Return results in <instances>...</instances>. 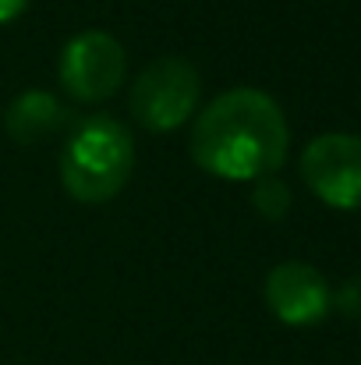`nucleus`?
I'll list each match as a JSON object with an SVG mask.
<instances>
[{
    "label": "nucleus",
    "mask_w": 361,
    "mask_h": 365,
    "mask_svg": "<svg viewBox=\"0 0 361 365\" xmlns=\"http://www.w3.org/2000/svg\"><path fill=\"white\" fill-rule=\"evenodd\" d=\"M287 118L262 89L220 93L192 128V160L224 181L269 178L287 156Z\"/></svg>",
    "instance_id": "nucleus-1"
},
{
    "label": "nucleus",
    "mask_w": 361,
    "mask_h": 365,
    "mask_svg": "<svg viewBox=\"0 0 361 365\" xmlns=\"http://www.w3.org/2000/svg\"><path fill=\"white\" fill-rule=\"evenodd\" d=\"M135 138L120 121L96 114L82 121L61 153V185L75 202L100 206L110 202L131 181Z\"/></svg>",
    "instance_id": "nucleus-2"
},
{
    "label": "nucleus",
    "mask_w": 361,
    "mask_h": 365,
    "mask_svg": "<svg viewBox=\"0 0 361 365\" xmlns=\"http://www.w3.org/2000/svg\"><path fill=\"white\" fill-rule=\"evenodd\" d=\"M199 93H202V78L195 64H188L184 57H159L149 68H142V75L135 78L127 107L142 128L174 131L195 114Z\"/></svg>",
    "instance_id": "nucleus-3"
},
{
    "label": "nucleus",
    "mask_w": 361,
    "mask_h": 365,
    "mask_svg": "<svg viewBox=\"0 0 361 365\" xmlns=\"http://www.w3.org/2000/svg\"><path fill=\"white\" fill-rule=\"evenodd\" d=\"M124 71H127L124 46L103 29H89L68 39V46L61 50V68H57L61 89H68L82 103H100L114 96L124 82Z\"/></svg>",
    "instance_id": "nucleus-4"
},
{
    "label": "nucleus",
    "mask_w": 361,
    "mask_h": 365,
    "mask_svg": "<svg viewBox=\"0 0 361 365\" xmlns=\"http://www.w3.org/2000/svg\"><path fill=\"white\" fill-rule=\"evenodd\" d=\"M305 185L333 210H361V135L330 131L301 153Z\"/></svg>",
    "instance_id": "nucleus-5"
},
{
    "label": "nucleus",
    "mask_w": 361,
    "mask_h": 365,
    "mask_svg": "<svg viewBox=\"0 0 361 365\" xmlns=\"http://www.w3.org/2000/svg\"><path fill=\"white\" fill-rule=\"evenodd\" d=\"M266 305L287 327H315L326 319L333 294L326 277L308 262H280L266 277Z\"/></svg>",
    "instance_id": "nucleus-6"
},
{
    "label": "nucleus",
    "mask_w": 361,
    "mask_h": 365,
    "mask_svg": "<svg viewBox=\"0 0 361 365\" xmlns=\"http://www.w3.org/2000/svg\"><path fill=\"white\" fill-rule=\"evenodd\" d=\"M64 121H68L64 103H61L53 93H43V89L21 93V96L7 107V114H4L7 135H11L14 142H21V145H32V142L50 138Z\"/></svg>",
    "instance_id": "nucleus-7"
},
{
    "label": "nucleus",
    "mask_w": 361,
    "mask_h": 365,
    "mask_svg": "<svg viewBox=\"0 0 361 365\" xmlns=\"http://www.w3.org/2000/svg\"><path fill=\"white\" fill-rule=\"evenodd\" d=\"M287 202H291V195H287V188H283L273 174L255 181V210H258L262 217H269V220L283 217V213H287Z\"/></svg>",
    "instance_id": "nucleus-8"
},
{
    "label": "nucleus",
    "mask_w": 361,
    "mask_h": 365,
    "mask_svg": "<svg viewBox=\"0 0 361 365\" xmlns=\"http://www.w3.org/2000/svg\"><path fill=\"white\" fill-rule=\"evenodd\" d=\"M337 305H340L347 316L361 319V277H358V280H347V284H344V291L337 294Z\"/></svg>",
    "instance_id": "nucleus-9"
},
{
    "label": "nucleus",
    "mask_w": 361,
    "mask_h": 365,
    "mask_svg": "<svg viewBox=\"0 0 361 365\" xmlns=\"http://www.w3.org/2000/svg\"><path fill=\"white\" fill-rule=\"evenodd\" d=\"M25 7H28V0H0V25L14 21V18H18Z\"/></svg>",
    "instance_id": "nucleus-10"
}]
</instances>
